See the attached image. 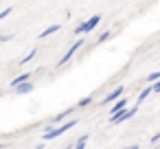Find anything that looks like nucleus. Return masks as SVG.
<instances>
[{"instance_id": "9", "label": "nucleus", "mask_w": 160, "mask_h": 149, "mask_svg": "<svg viewBox=\"0 0 160 149\" xmlns=\"http://www.w3.org/2000/svg\"><path fill=\"white\" fill-rule=\"evenodd\" d=\"M33 88H35V86H33L31 81H27V83L18 86V88H16V92H18V94H29V92H33Z\"/></svg>"}, {"instance_id": "22", "label": "nucleus", "mask_w": 160, "mask_h": 149, "mask_svg": "<svg viewBox=\"0 0 160 149\" xmlns=\"http://www.w3.org/2000/svg\"><path fill=\"white\" fill-rule=\"evenodd\" d=\"M0 147H2V142H0Z\"/></svg>"}, {"instance_id": "16", "label": "nucleus", "mask_w": 160, "mask_h": 149, "mask_svg": "<svg viewBox=\"0 0 160 149\" xmlns=\"http://www.w3.org/2000/svg\"><path fill=\"white\" fill-rule=\"evenodd\" d=\"M11 11H13V7H7L5 11H0V20H5L7 16H11Z\"/></svg>"}, {"instance_id": "8", "label": "nucleus", "mask_w": 160, "mask_h": 149, "mask_svg": "<svg viewBox=\"0 0 160 149\" xmlns=\"http://www.w3.org/2000/svg\"><path fill=\"white\" fill-rule=\"evenodd\" d=\"M29 79H31V75H29V72H22L20 77H16V79L11 81V86H13V88H18V86H22V83H27Z\"/></svg>"}, {"instance_id": "3", "label": "nucleus", "mask_w": 160, "mask_h": 149, "mask_svg": "<svg viewBox=\"0 0 160 149\" xmlns=\"http://www.w3.org/2000/svg\"><path fill=\"white\" fill-rule=\"evenodd\" d=\"M136 112H138V107H129V110H123V112H118V114L110 116V123H112V125H118V123H123V121L132 118V116H134Z\"/></svg>"}, {"instance_id": "14", "label": "nucleus", "mask_w": 160, "mask_h": 149, "mask_svg": "<svg viewBox=\"0 0 160 149\" xmlns=\"http://www.w3.org/2000/svg\"><path fill=\"white\" fill-rule=\"evenodd\" d=\"M147 81H151V86H153L156 81H160V70H156V72H151V75L147 77Z\"/></svg>"}, {"instance_id": "5", "label": "nucleus", "mask_w": 160, "mask_h": 149, "mask_svg": "<svg viewBox=\"0 0 160 149\" xmlns=\"http://www.w3.org/2000/svg\"><path fill=\"white\" fill-rule=\"evenodd\" d=\"M121 94H123V86H118L116 90H112V92L103 99V105H108V103H116V101L121 99Z\"/></svg>"}, {"instance_id": "6", "label": "nucleus", "mask_w": 160, "mask_h": 149, "mask_svg": "<svg viewBox=\"0 0 160 149\" xmlns=\"http://www.w3.org/2000/svg\"><path fill=\"white\" fill-rule=\"evenodd\" d=\"M125 105H127V99H123V97H121V99H118V101H116V103L112 105V110H110V116H114V114H118V112L127 110Z\"/></svg>"}, {"instance_id": "12", "label": "nucleus", "mask_w": 160, "mask_h": 149, "mask_svg": "<svg viewBox=\"0 0 160 149\" xmlns=\"http://www.w3.org/2000/svg\"><path fill=\"white\" fill-rule=\"evenodd\" d=\"M86 142H88V136H81V138L72 145V149H86Z\"/></svg>"}, {"instance_id": "13", "label": "nucleus", "mask_w": 160, "mask_h": 149, "mask_svg": "<svg viewBox=\"0 0 160 149\" xmlns=\"http://www.w3.org/2000/svg\"><path fill=\"white\" fill-rule=\"evenodd\" d=\"M90 103H92V97H83V99L77 103V107H88Z\"/></svg>"}, {"instance_id": "20", "label": "nucleus", "mask_w": 160, "mask_h": 149, "mask_svg": "<svg viewBox=\"0 0 160 149\" xmlns=\"http://www.w3.org/2000/svg\"><path fill=\"white\" fill-rule=\"evenodd\" d=\"M7 40H11V35H5V37L0 35V42H7Z\"/></svg>"}, {"instance_id": "18", "label": "nucleus", "mask_w": 160, "mask_h": 149, "mask_svg": "<svg viewBox=\"0 0 160 149\" xmlns=\"http://www.w3.org/2000/svg\"><path fill=\"white\" fill-rule=\"evenodd\" d=\"M151 88H153V92H160V81H156V83H153Z\"/></svg>"}, {"instance_id": "4", "label": "nucleus", "mask_w": 160, "mask_h": 149, "mask_svg": "<svg viewBox=\"0 0 160 149\" xmlns=\"http://www.w3.org/2000/svg\"><path fill=\"white\" fill-rule=\"evenodd\" d=\"M81 46H83V40H77V42H75V44H72V46H70L66 53H64V57L57 62V68H59V66H64V64H66V62H68V59H70V57H72V55H75V53L81 48Z\"/></svg>"}, {"instance_id": "11", "label": "nucleus", "mask_w": 160, "mask_h": 149, "mask_svg": "<svg viewBox=\"0 0 160 149\" xmlns=\"http://www.w3.org/2000/svg\"><path fill=\"white\" fill-rule=\"evenodd\" d=\"M151 92H153V88H151V86H147V88L138 94V103H145V101H147V97H149Z\"/></svg>"}, {"instance_id": "17", "label": "nucleus", "mask_w": 160, "mask_h": 149, "mask_svg": "<svg viewBox=\"0 0 160 149\" xmlns=\"http://www.w3.org/2000/svg\"><path fill=\"white\" fill-rule=\"evenodd\" d=\"M110 37H112V33H110V31H105V33L99 37V44H103V42H105V40H110Z\"/></svg>"}, {"instance_id": "1", "label": "nucleus", "mask_w": 160, "mask_h": 149, "mask_svg": "<svg viewBox=\"0 0 160 149\" xmlns=\"http://www.w3.org/2000/svg\"><path fill=\"white\" fill-rule=\"evenodd\" d=\"M77 123H79V121H75V118H72V121H68V123H64V125H57V127L48 129V132H46V134L42 136V140H53V138H59L62 134H66L68 129H72V127H75Z\"/></svg>"}, {"instance_id": "15", "label": "nucleus", "mask_w": 160, "mask_h": 149, "mask_svg": "<svg viewBox=\"0 0 160 149\" xmlns=\"http://www.w3.org/2000/svg\"><path fill=\"white\" fill-rule=\"evenodd\" d=\"M35 53H38V48H35V51H31V53H29V55H27V57H24V59L20 62V64H22V66H24V64H29V62H31V59L35 57Z\"/></svg>"}, {"instance_id": "10", "label": "nucleus", "mask_w": 160, "mask_h": 149, "mask_svg": "<svg viewBox=\"0 0 160 149\" xmlns=\"http://www.w3.org/2000/svg\"><path fill=\"white\" fill-rule=\"evenodd\" d=\"M57 31H59V24H53V27L44 29V31H42V33H40L38 37H40V40H44V37H48V35H53V33H57Z\"/></svg>"}, {"instance_id": "21", "label": "nucleus", "mask_w": 160, "mask_h": 149, "mask_svg": "<svg viewBox=\"0 0 160 149\" xmlns=\"http://www.w3.org/2000/svg\"><path fill=\"white\" fill-rule=\"evenodd\" d=\"M125 149H138V145H129V147H125Z\"/></svg>"}, {"instance_id": "7", "label": "nucleus", "mask_w": 160, "mask_h": 149, "mask_svg": "<svg viewBox=\"0 0 160 149\" xmlns=\"http://www.w3.org/2000/svg\"><path fill=\"white\" fill-rule=\"evenodd\" d=\"M68 116H72V107H66V110H62V112H59V114L53 118V127H57V125H59L64 118H68Z\"/></svg>"}, {"instance_id": "19", "label": "nucleus", "mask_w": 160, "mask_h": 149, "mask_svg": "<svg viewBox=\"0 0 160 149\" xmlns=\"http://www.w3.org/2000/svg\"><path fill=\"white\" fill-rule=\"evenodd\" d=\"M158 140H160V134H156V136H153V138H151V145H156V142H158Z\"/></svg>"}, {"instance_id": "2", "label": "nucleus", "mask_w": 160, "mask_h": 149, "mask_svg": "<svg viewBox=\"0 0 160 149\" xmlns=\"http://www.w3.org/2000/svg\"><path fill=\"white\" fill-rule=\"evenodd\" d=\"M101 22V16H92L90 20H86V22H81L77 29H75V35H86V33H92L94 29H97V24Z\"/></svg>"}]
</instances>
